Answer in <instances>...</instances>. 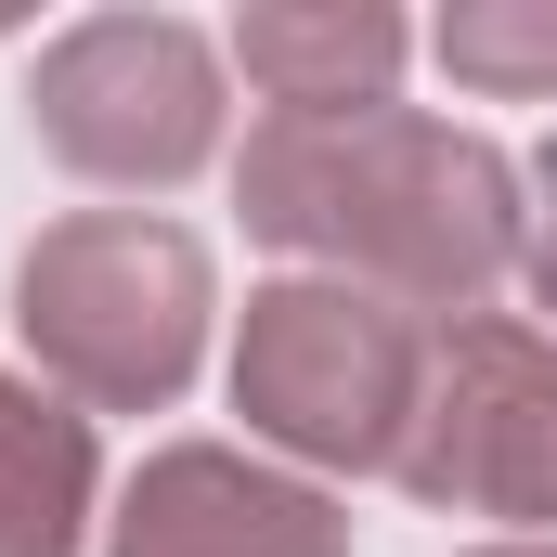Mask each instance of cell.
I'll return each mask as SVG.
<instances>
[{
	"label": "cell",
	"instance_id": "obj_1",
	"mask_svg": "<svg viewBox=\"0 0 557 557\" xmlns=\"http://www.w3.org/2000/svg\"><path fill=\"white\" fill-rule=\"evenodd\" d=\"M26 324L91 389H169L195 350V247L143 221H78L26 260Z\"/></svg>",
	"mask_w": 557,
	"mask_h": 557
},
{
	"label": "cell",
	"instance_id": "obj_2",
	"mask_svg": "<svg viewBox=\"0 0 557 557\" xmlns=\"http://www.w3.org/2000/svg\"><path fill=\"white\" fill-rule=\"evenodd\" d=\"M208 104H221L208 91V52L182 26H143V13L78 26L39 65V117L91 169H182V156H208Z\"/></svg>",
	"mask_w": 557,
	"mask_h": 557
},
{
	"label": "cell",
	"instance_id": "obj_3",
	"mask_svg": "<svg viewBox=\"0 0 557 557\" xmlns=\"http://www.w3.org/2000/svg\"><path fill=\"white\" fill-rule=\"evenodd\" d=\"M389 376H403V350H389L376 311H350V298H260L247 389H260L273 428L350 454V441H376V416H389Z\"/></svg>",
	"mask_w": 557,
	"mask_h": 557
},
{
	"label": "cell",
	"instance_id": "obj_4",
	"mask_svg": "<svg viewBox=\"0 0 557 557\" xmlns=\"http://www.w3.org/2000/svg\"><path fill=\"white\" fill-rule=\"evenodd\" d=\"M65 506H78V428L0 389V557H65Z\"/></svg>",
	"mask_w": 557,
	"mask_h": 557
},
{
	"label": "cell",
	"instance_id": "obj_5",
	"mask_svg": "<svg viewBox=\"0 0 557 557\" xmlns=\"http://www.w3.org/2000/svg\"><path fill=\"white\" fill-rule=\"evenodd\" d=\"M389 52H403V26H389V13H324V26L260 13V26H247V65L273 78L285 104H311V117H324V104H350V78H376Z\"/></svg>",
	"mask_w": 557,
	"mask_h": 557
},
{
	"label": "cell",
	"instance_id": "obj_6",
	"mask_svg": "<svg viewBox=\"0 0 557 557\" xmlns=\"http://www.w3.org/2000/svg\"><path fill=\"white\" fill-rule=\"evenodd\" d=\"M441 52H454L467 78H557V26H493V13H454V26H441Z\"/></svg>",
	"mask_w": 557,
	"mask_h": 557
}]
</instances>
